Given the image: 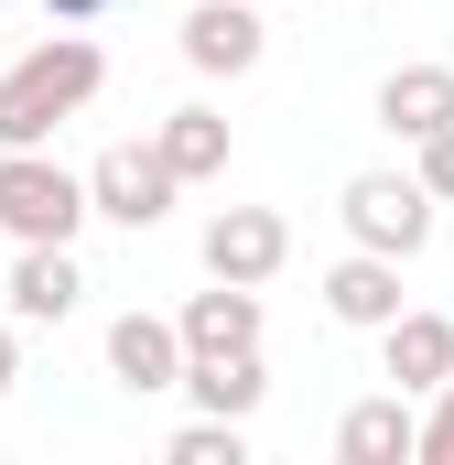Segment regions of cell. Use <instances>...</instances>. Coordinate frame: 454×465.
Instances as JSON below:
<instances>
[{
	"mask_svg": "<svg viewBox=\"0 0 454 465\" xmlns=\"http://www.w3.org/2000/svg\"><path fill=\"white\" fill-rule=\"evenodd\" d=\"M44 11H54V22H76V33H87V22H98V11H119V0H44Z\"/></svg>",
	"mask_w": 454,
	"mask_h": 465,
	"instance_id": "ffe728a7",
	"label": "cell"
},
{
	"mask_svg": "<svg viewBox=\"0 0 454 465\" xmlns=\"http://www.w3.org/2000/svg\"><path fill=\"white\" fill-rule=\"evenodd\" d=\"M444 119H454V65H400V76H379V130L433 141Z\"/></svg>",
	"mask_w": 454,
	"mask_h": 465,
	"instance_id": "4fadbf2b",
	"label": "cell"
},
{
	"mask_svg": "<svg viewBox=\"0 0 454 465\" xmlns=\"http://www.w3.org/2000/svg\"><path fill=\"white\" fill-rule=\"evenodd\" d=\"M260 54H271V22H260L249 0H195V11H184V65H195V76H249Z\"/></svg>",
	"mask_w": 454,
	"mask_h": 465,
	"instance_id": "8992f818",
	"label": "cell"
},
{
	"mask_svg": "<svg viewBox=\"0 0 454 465\" xmlns=\"http://www.w3.org/2000/svg\"><path fill=\"white\" fill-rule=\"evenodd\" d=\"M173 336H184V357H238V347H260V292H249V282L195 292V303L173 314Z\"/></svg>",
	"mask_w": 454,
	"mask_h": 465,
	"instance_id": "30bf717a",
	"label": "cell"
},
{
	"mask_svg": "<svg viewBox=\"0 0 454 465\" xmlns=\"http://www.w3.org/2000/svg\"><path fill=\"white\" fill-rule=\"evenodd\" d=\"M173 390H195V411H217V422H249V411L271 401V368H260V347H238V357H184Z\"/></svg>",
	"mask_w": 454,
	"mask_h": 465,
	"instance_id": "7c38bea8",
	"label": "cell"
},
{
	"mask_svg": "<svg viewBox=\"0 0 454 465\" xmlns=\"http://www.w3.org/2000/svg\"><path fill=\"white\" fill-rule=\"evenodd\" d=\"M76 228H87V173H65L44 141L33 152H0V238L11 249H33V238L76 249Z\"/></svg>",
	"mask_w": 454,
	"mask_h": 465,
	"instance_id": "7a4b0ae2",
	"label": "cell"
},
{
	"mask_svg": "<svg viewBox=\"0 0 454 465\" xmlns=\"http://www.w3.org/2000/svg\"><path fill=\"white\" fill-rule=\"evenodd\" d=\"M0 303H11V325H65V314L87 303V271H76V249H54V238H33V249L11 260V282H0Z\"/></svg>",
	"mask_w": 454,
	"mask_h": 465,
	"instance_id": "52a82bcc",
	"label": "cell"
},
{
	"mask_svg": "<svg viewBox=\"0 0 454 465\" xmlns=\"http://www.w3.org/2000/svg\"><path fill=\"white\" fill-rule=\"evenodd\" d=\"M422 401H433V411H411V455H422V465H454V379L422 390Z\"/></svg>",
	"mask_w": 454,
	"mask_h": 465,
	"instance_id": "e0dca14e",
	"label": "cell"
},
{
	"mask_svg": "<svg viewBox=\"0 0 454 465\" xmlns=\"http://www.w3.org/2000/svg\"><path fill=\"white\" fill-rule=\"evenodd\" d=\"M163 455L173 465H249V422H217V411H206V422H184Z\"/></svg>",
	"mask_w": 454,
	"mask_h": 465,
	"instance_id": "2e32d148",
	"label": "cell"
},
{
	"mask_svg": "<svg viewBox=\"0 0 454 465\" xmlns=\"http://www.w3.org/2000/svg\"><path fill=\"white\" fill-rule=\"evenodd\" d=\"M152 152H163L173 184H217V173H227V119L217 109H173L163 130H152Z\"/></svg>",
	"mask_w": 454,
	"mask_h": 465,
	"instance_id": "5bb4252c",
	"label": "cell"
},
{
	"mask_svg": "<svg viewBox=\"0 0 454 465\" xmlns=\"http://www.w3.org/2000/svg\"><path fill=\"white\" fill-rule=\"evenodd\" d=\"M325 314H336V325H368V336H379V325L400 314V260H379V249L336 260V271H325Z\"/></svg>",
	"mask_w": 454,
	"mask_h": 465,
	"instance_id": "8fae6325",
	"label": "cell"
},
{
	"mask_svg": "<svg viewBox=\"0 0 454 465\" xmlns=\"http://www.w3.org/2000/svg\"><path fill=\"white\" fill-rule=\"evenodd\" d=\"M109 379H119V390H141V401L173 390V379H184V336H173V314H119V325H109Z\"/></svg>",
	"mask_w": 454,
	"mask_h": 465,
	"instance_id": "9c48e42d",
	"label": "cell"
},
{
	"mask_svg": "<svg viewBox=\"0 0 454 465\" xmlns=\"http://www.w3.org/2000/svg\"><path fill=\"white\" fill-rule=\"evenodd\" d=\"M11 379H22V325L0 314V401H11Z\"/></svg>",
	"mask_w": 454,
	"mask_h": 465,
	"instance_id": "d6986e66",
	"label": "cell"
},
{
	"mask_svg": "<svg viewBox=\"0 0 454 465\" xmlns=\"http://www.w3.org/2000/svg\"><path fill=\"white\" fill-rule=\"evenodd\" d=\"M336 455L346 465H400V455H411V401H400V390L357 401V411L336 422Z\"/></svg>",
	"mask_w": 454,
	"mask_h": 465,
	"instance_id": "9a60e30c",
	"label": "cell"
},
{
	"mask_svg": "<svg viewBox=\"0 0 454 465\" xmlns=\"http://www.w3.org/2000/svg\"><path fill=\"white\" fill-rule=\"evenodd\" d=\"M336 217H346V238L379 249V260H422L433 228H444V206L422 195V173H346Z\"/></svg>",
	"mask_w": 454,
	"mask_h": 465,
	"instance_id": "3957f363",
	"label": "cell"
},
{
	"mask_svg": "<svg viewBox=\"0 0 454 465\" xmlns=\"http://www.w3.org/2000/svg\"><path fill=\"white\" fill-rule=\"evenodd\" d=\"M379 336H390V390H400V401H422V390H444V379H454V314L400 303Z\"/></svg>",
	"mask_w": 454,
	"mask_h": 465,
	"instance_id": "ba28073f",
	"label": "cell"
},
{
	"mask_svg": "<svg viewBox=\"0 0 454 465\" xmlns=\"http://www.w3.org/2000/svg\"><path fill=\"white\" fill-rule=\"evenodd\" d=\"M98 87H109V54H98L76 22H65L54 44H33L22 65H0V152H33V141H54V130L87 109Z\"/></svg>",
	"mask_w": 454,
	"mask_h": 465,
	"instance_id": "6da1fadb",
	"label": "cell"
},
{
	"mask_svg": "<svg viewBox=\"0 0 454 465\" xmlns=\"http://www.w3.org/2000/svg\"><path fill=\"white\" fill-rule=\"evenodd\" d=\"M281 260H292V228H281L271 206H217V217H206V282H249V292H260Z\"/></svg>",
	"mask_w": 454,
	"mask_h": 465,
	"instance_id": "5b68a950",
	"label": "cell"
},
{
	"mask_svg": "<svg viewBox=\"0 0 454 465\" xmlns=\"http://www.w3.org/2000/svg\"><path fill=\"white\" fill-rule=\"evenodd\" d=\"M411 152H422V163H411V173H422V195H433V206H454V119L433 130V141H411Z\"/></svg>",
	"mask_w": 454,
	"mask_h": 465,
	"instance_id": "ac0fdd59",
	"label": "cell"
},
{
	"mask_svg": "<svg viewBox=\"0 0 454 465\" xmlns=\"http://www.w3.org/2000/svg\"><path fill=\"white\" fill-rule=\"evenodd\" d=\"M173 195H184V184H173V173H163V152H152V141H109V152H98V163H87V217H109V228H163V217H173Z\"/></svg>",
	"mask_w": 454,
	"mask_h": 465,
	"instance_id": "277c9868",
	"label": "cell"
}]
</instances>
